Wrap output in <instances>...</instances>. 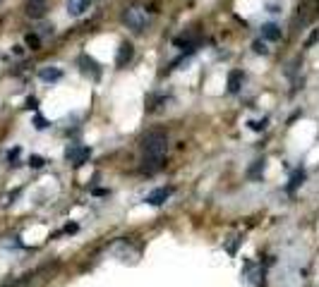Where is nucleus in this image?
<instances>
[{
	"mask_svg": "<svg viewBox=\"0 0 319 287\" xmlns=\"http://www.w3.org/2000/svg\"><path fill=\"white\" fill-rule=\"evenodd\" d=\"M34 127H36V130H46V127H48V120L41 117V115H36V117H34Z\"/></svg>",
	"mask_w": 319,
	"mask_h": 287,
	"instance_id": "nucleus-17",
	"label": "nucleus"
},
{
	"mask_svg": "<svg viewBox=\"0 0 319 287\" xmlns=\"http://www.w3.org/2000/svg\"><path fill=\"white\" fill-rule=\"evenodd\" d=\"M39 79H41V82H48V84L60 82V79H63V69H60V67H41V69H39Z\"/></svg>",
	"mask_w": 319,
	"mask_h": 287,
	"instance_id": "nucleus-6",
	"label": "nucleus"
},
{
	"mask_svg": "<svg viewBox=\"0 0 319 287\" xmlns=\"http://www.w3.org/2000/svg\"><path fill=\"white\" fill-rule=\"evenodd\" d=\"M79 72L84 74V77H91V79H98L101 77V67L98 63L89 58V55H79Z\"/></svg>",
	"mask_w": 319,
	"mask_h": 287,
	"instance_id": "nucleus-4",
	"label": "nucleus"
},
{
	"mask_svg": "<svg viewBox=\"0 0 319 287\" xmlns=\"http://www.w3.org/2000/svg\"><path fill=\"white\" fill-rule=\"evenodd\" d=\"M123 22L127 24V29H132L135 34H142L147 29V22H149V15H147V7L142 5H130L123 10Z\"/></svg>",
	"mask_w": 319,
	"mask_h": 287,
	"instance_id": "nucleus-2",
	"label": "nucleus"
},
{
	"mask_svg": "<svg viewBox=\"0 0 319 287\" xmlns=\"http://www.w3.org/2000/svg\"><path fill=\"white\" fill-rule=\"evenodd\" d=\"M91 155V149L89 146H79V144H70L68 149H65V160L72 163V165H84V160Z\"/></svg>",
	"mask_w": 319,
	"mask_h": 287,
	"instance_id": "nucleus-3",
	"label": "nucleus"
},
{
	"mask_svg": "<svg viewBox=\"0 0 319 287\" xmlns=\"http://www.w3.org/2000/svg\"><path fill=\"white\" fill-rule=\"evenodd\" d=\"M243 82H245V74H243L240 69H233V72L228 74V91H230V93H238L240 87H243Z\"/></svg>",
	"mask_w": 319,
	"mask_h": 287,
	"instance_id": "nucleus-11",
	"label": "nucleus"
},
{
	"mask_svg": "<svg viewBox=\"0 0 319 287\" xmlns=\"http://www.w3.org/2000/svg\"><path fill=\"white\" fill-rule=\"evenodd\" d=\"M168 151V139L163 132H149L142 136V154L144 158H163Z\"/></svg>",
	"mask_w": 319,
	"mask_h": 287,
	"instance_id": "nucleus-1",
	"label": "nucleus"
},
{
	"mask_svg": "<svg viewBox=\"0 0 319 287\" xmlns=\"http://www.w3.org/2000/svg\"><path fill=\"white\" fill-rule=\"evenodd\" d=\"M29 165H31V168H44L46 160L41 155H31V158H29Z\"/></svg>",
	"mask_w": 319,
	"mask_h": 287,
	"instance_id": "nucleus-16",
	"label": "nucleus"
},
{
	"mask_svg": "<svg viewBox=\"0 0 319 287\" xmlns=\"http://www.w3.org/2000/svg\"><path fill=\"white\" fill-rule=\"evenodd\" d=\"M281 26L278 24H273V22H269V24H262V39L264 41H281Z\"/></svg>",
	"mask_w": 319,
	"mask_h": 287,
	"instance_id": "nucleus-9",
	"label": "nucleus"
},
{
	"mask_svg": "<svg viewBox=\"0 0 319 287\" xmlns=\"http://www.w3.org/2000/svg\"><path fill=\"white\" fill-rule=\"evenodd\" d=\"M252 50H254L257 55H269V48H267V41H264V39H257V41L252 44Z\"/></svg>",
	"mask_w": 319,
	"mask_h": 287,
	"instance_id": "nucleus-13",
	"label": "nucleus"
},
{
	"mask_svg": "<svg viewBox=\"0 0 319 287\" xmlns=\"http://www.w3.org/2000/svg\"><path fill=\"white\" fill-rule=\"evenodd\" d=\"M173 194V189L171 187H161V189H154L149 197H147V203H151V206H161V203H166V199Z\"/></svg>",
	"mask_w": 319,
	"mask_h": 287,
	"instance_id": "nucleus-7",
	"label": "nucleus"
},
{
	"mask_svg": "<svg viewBox=\"0 0 319 287\" xmlns=\"http://www.w3.org/2000/svg\"><path fill=\"white\" fill-rule=\"evenodd\" d=\"M24 41H26V45H29L31 50H39V48H41V39H39L36 34H26Z\"/></svg>",
	"mask_w": 319,
	"mask_h": 287,
	"instance_id": "nucleus-14",
	"label": "nucleus"
},
{
	"mask_svg": "<svg viewBox=\"0 0 319 287\" xmlns=\"http://www.w3.org/2000/svg\"><path fill=\"white\" fill-rule=\"evenodd\" d=\"M161 168H163V158H142V165H139V170L144 175H154Z\"/></svg>",
	"mask_w": 319,
	"mask_h": 287,
	"instance_id": "nucleus-8",
	"label": "nucleus"
},
{
	"mask_svg": "<svg viewBox=\"0 0 319 287\" xmlns=\"http://www.w3.org/2000/svg\"><path fill=\"white\" fill-rule=\"evenodd\" d=\"M302 179H305V175H302V173H297V175L293 177V179H291V187H288V189L293 192V189H295L297 184H302Z\"/></svg>",
	"mask_w": 319,
	"mask_h": 287,
	"instance_id": "nucleus-19",
	"label": "nucleus"
},
{
	"mask_svg": "<svg viewBox=\"0 0 319 287\" xmlns=\"http://www.w3.org/2000/svg\"><path fill=\"white\" fill-rule=\"evenodd\" d=\"M132 55H135V45L127 44V41H123L120 48H118V58H115V65L118 67H125L130 60H132Z\"/></svg>",
	"mask_w": 319,
	"mask_h": 287,
	"instance_id": "nucleus-5",
	"label": "nucleus"
},
{
	"mask_svg": "<svg viewBox=\"0 0 319 287\" xmlns=\"http://www.w3.org/2000/svg\"><path fill=\"white\" fill-rule=\"evenodd\" d=\"M264 173V160H257V165L250 170V177H257V175H262Z\"/></svg>",
	"mask_w": 319,
	"mask_h": 287,
	"instance_id": "nucleus-18",
	"label": "nucleus"
},
{
	"mask_svg": "<svg viewBox=\"0 0 319 287\" xmlns=\"http://www.w3.org/2000/svg\"><path fill=\"white\" fill-rule=\"evenodd\" d=\"M89 5H91V0H68V15L79 17V15H84L89 10Z\"/></svg>",
	"mask_w": 319,
	"mask_h": 287,
	"instance_id": "nucleus-10",
	"label": "nucleus"
},
{
	"mask_svg": "<svg viewBox=\"0 0 319 287\" xmlns=\"http://www.w3.org/2000/svg\"><path fill=\"white\" fill-rule=\"evenodd\" d=\"M36 106H39V101H36L34 96H31V98H26V108H29V110H36Z\"/></svg>",
	"mask_w": 319,
	"mask_h": 287,
	"instance_id": "nucleus-20",
	"label": "nucleus"
},
{
	"mask_svg": "<svg viewBox=\"0 0 319 287\" xmlns=\"http://www.w3.org/2000/svg\"><path fill=\"white\" fill-rule=\"evenodd\" d=\"M264 127H267V117L264 120H252L250 122V130H254V132H262Z\"/></svg>",
	"mask_w": 319,
	"mask_h": 287,
	"instance_id": "nucleus-15",
	"label": "nucleus"
},
{
	"mask_svg": "<svg viewBox=\"0 0 319 287\" xmlns=\"http://www.w3.org/2000/svg\"><path fill=\"white\" fill-rule=\"evenodd\" d=\"M41 29H44V31H41L44 36H50V34H53V24H46V26H41Z\"/></svg>",
	"mask_w": 319,
	"mask_h": 287,
	"instance_id": "nucleus-21",
	"label": "nucleus"
},
{
	"mask_svg": "<svg viewBox=\"0 0 319 287\" xmlns=\"http://www.w3.org/2000/svg\"><path fill=\"white\" fill-rule=\"evenodd\" d=\"M44 12H46V0H29L26 2V15L29 17L39 20V17H44Z\"/></svg>",
	"mask_w": 319,
	"mask_h": 287,
	"instance_id": "nucleus-12",
	"label": "nucleus"
}]
</instances>
